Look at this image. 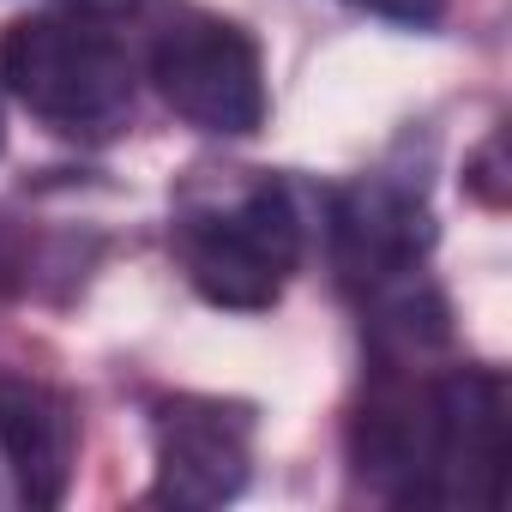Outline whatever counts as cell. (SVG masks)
Returning <instances> with one entry per match:
<instances>
[{
    "label": "cell",
    "mask_w": 512,
    "mask_h": 512,
    "mask_svg": "<svg viewBox=\"0 0 512 512\" xmlns=\"http://www.w3.org/2000/svg\"><path fill=\"white\" fill-rule=\"evenodd\" d=\"M0 91L73 145H109L133 121V55L91 13H25L0 31Z\"/></svg>",
    "instance_id": "3"
},
{
    "label": "cell",
    "mask_w": 512,
    "mask_h": 512,
    "mask_svg": "<svg viewBox=\"0 0 512 512\" xmlns=\"http://www.w3.org/2000/svg\"><path fill=\"white\" fill-rule=\"evenodd\" d=\"M151 494L157 506L211 512L235 500L253 476V410L235 398L169 392L151 404Z\"/></svg>",
    "instance_id": "5"
},
{
    "label": "cell",
    "mask_w": 512,
    "mask_h": 512,
    "mask_svg": "<svg viewBox=\"0 0 512 512\" xmlns=\"http://www.w3.org/2000/svg\"><path fill=\"white\" fill-rule=\"evenodd\" d=\"M350 470L392 506H476L506 494V380L494 368L380 362L350 404Z\"/></svg>",
    "instance_id": "1"
},
{
    "label": "cell",
    "mask_w": 512,
    "mask_h": 512,
    "mask_svg": "<svg viewBox=\"0 0 512 512\" xmlns=\"http://www.w3.org/2000/svg\"><path fill=\"white\" fill-rule=\"evenodd\" d=\"M350 7H362V13H374V19H386V25L428 31V25H440L446 0H350Z\"/></svg>",
    "instance_id": "8"
},
{
    "label": "cell",
    "mask_w": 512,
    "mask_h": 512,
    "mask_svg": "<svg viewBox=\"0 0 512 512\" xmlns=\"http://www.w3.org/2000/svg\"><path fill=\"white\" fill-rule=\"evenodd\" d=\"M332 266L338 284L362 302L410 272L428 266V247H434V217L422 205V193L398 175H362L350 187L332 193Z\"/></svg>",
    "instance_id": "6"
},
{
    "label": "cell",
    "mask_w": 512,
    "mask_h": 512,
    "mask_svg": "<svg viewBox=\"0 0 512 512\" xmlns=\"http://www.w3.org/2000/svg\"><path fill=\"white\" fill-rule=\"evenodd\" d=\"M0 458L25 506H61L79 470V404L43 374L0 368Z\"/></svg>",
    "instance_id": "7"
},
{
    "label": "cell",
    "mask_w": 512,
    "mask_h": 512,
    "mask_svg": "<svg viewBox=\"0 0 512 512\" xmlns=\"http://www.w3.org/2000/svg\"><path fill=\"white\" fill-rule=\"evenodd\" d=\"M470 187L482 193V205H500L506 199V187H500V139H488L482 157L470 163Z\"/></svg>",
    "instance_id": "9"
},
{
    "label": "cell",
    "mask_w": 512,
    "mask_h": 512,
    "mask_svg": "<svg viewBox=\"0 0 512 512\" xmlns=\"http://www.w3.org/2000/svg\"><path fill=\"white\" fill-rule=\"evenodd\" d=\"M61 7H73V13H91V19H121V13L145 7V0H61Z\"/></svg>",
    "instance_id": "10"
},
{
    "label": "cell",
    "mask_w": 512,
    "mask_h": 512,
    "mask_svg": "<svg viewBox=\"0 0 512 512\" xmlns=\"http://www.w3.org/2000/svg\"><path fill=\"white\" fill-rule=\"evenodd\" d=\"M151 85L193 133L211 139H253L272 115L260 43L217 13H175L157 31Z\"/></svg>",
    "instance_id": "4"
},
{
    "label": "cell",
    "mask_w": 512,
    "mask_h": 512,
    "mask_svg": "<svg viewBox=\"0 0 512 512\" xmlns=\"http://www.w3.org/2000/svg\"><path fill=\"white\" fill-rule=\"evenodd\" d=\"M302 241V211L278 175L187 187L169 223V247L187 284L229 314H266L302 266Z\"/></svg>",
    "instance_id": "2"
},
{
    "label": "cell",
    "mask_w": 512,
    "mask_h": 512,
    "mask_svg": "<svg viewBox=\"0 0 512 512\" xmlns=\"http://www.w3.org/2000/svg\"><path fill=\"white\" fill-rule=\"evenodd\" d=\"M0 151H7V121H0Z\"/></svg>",
    "instance_id": "11"
}]
</instances>
